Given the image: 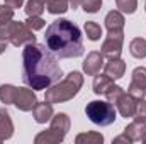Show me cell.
Segmentation results:
<instances>
[{"label":"cell","mask_w":146,"mask_h":144,"mask_svg":"<svg viewBox=\"0 0 146 144\" xmlns=\"http://www.w3.org/2000/svg\"><path fill=\"white\" fill-rule=\"evenodd\" d=\"M82 85H83L82 73L72 71L63 81H58L53 87L46 88L44 100L49 102V104H63V102H68V100H72L73 97L80 92Z\"/></svg>","instance_id":"3"},{"label":"cell","mask_w":146,"mask_h":144,"mask_svg":"<svg viewBox=\"0 0 146 144\" xmlns=\"http://www.w3.org/2000/svg\"><path fill=\"white\" fill-rule=\"evenodd\" d=\"M70 131V117L63 112L51 117V126L48 131L39 132L34 137L36 144H58L61 143Z\"/></svg>","instance_id":"4"},{"label":"cell","mask_w":146,"mask_h":144,"mask_svg":"<svg viewBox=\"0 0 146 144\" xmlns=\"http://www.w3.org/2000/svg\"><path fill=\"white\" fill-rule=\"evenodd\" d=\"M75 143L76 144H102L104 143V136L100 132H83V134H78L75 137Z\"/></svg>","instance_id":"19"},{"label":"cell","mask_w":146,"mask_h":144,"mask_svg":"<svg viewBox=\"0 0 146 144\" xmlns=\"http://www.w3.org/2000/svg\"><path fill=\"white\" fill-rule=\"evenodd\" d=\"M143 143H145V144H146V136H145V137H143Z\"/></svg>","instance_id":"35"},{"label":"cell","mask_w":146,"mask_h":144,"mask_svg":"<svg viewBox=\"0 0 146 144\" xmlns=\"http://www.w3.org/2000/svg\"><path fill=\"white\" fill-rule=\"evenodd\" d=\"M114 85V80L107 76V75H95V78H94V92L97 93V95H106V92L109 90L110 87Z\"/></svg>","instance_id":"16"},{"label":"cell","mask_w":146,"mask_h":144,"mask_svg":"<svg viewBox=\"0 0 146 144\" xmlns=\"http://www.w3.org/2000/svg\"><path fill=\"white\" fill-rule=\"evenodd\" d=\"M68 5H70L68 0H46V9H48V12H49V14H54V15L65 14V12L68 10Z\"/></svg>","instance_id":"20"},{"label":"cell","mask_w":146,"mask_h":144,"mask_svg":"<svg viewBox=\"0 0 146 144\" xmlns=\"http://www.w3.org/2000/svg\"><path fill=\"white\" fill-rule=\"evenodd\" d=\"M145 10H146V3H145Z\"/></svg>","instance_id":"36"},{"label":"cell","mask_w":146,"mask_h":144,"mask_svg":"<svg viewBox=\"0 0 146 144\" xmlns=\"http://www.w3.org/2000/svg\"><path fill=\"white\" fill-rule=\"evenodd\" d=\"M136 104H138V100L134 98V97H131L129 93H122L121 95V98L117 100V110H119V114L122 115V117H133L134 115V110H136Z\"/></svg>","instance_id":"10"},{"label":"cell","mask_w":146,"mask_h":144,"mask_svg":"<svg viewBox=\"0 0 146 144\" xmlns=\"http://www.w3.org/2000/svg\"><path fill=\"white\" fill-rule=\"evenodd\" d=\"M46 46L58 58H78L83 54V39L76 24L68 19H58L46 29Z\"/></svg>","instance_id":"2"},{"label":"cell","mask_w":146,"mask_h":144,"mask_svg":"<svg viewBox=\"0 0 146 144\" xmlns=\"http://www.w3.org/2000/svg\"><path fill=\"white\" fill-rule=\"evenodd\" d=\"M115 5L122 14H134L138 9V0H115Z\"/></svg>","instance_id":"23"},{"label":"cell","mask_w":146,"mask_h":144,"mask_svg":"<svg viewBox=\"0 0 146 144\" xmlns=\"http://www.w3.org/2000/svg\"><path fill=\"white\" fill-rule=\"evenodd\" d=\"M124 93V90L121 88V87H117V85H112L109 90L106 92V97H107V102H110L112 105H115L117 104V100L121 98V95Z\"/></svg>","instance_id":"25"},{"label":"cell","mask_w":146,"mask_h":144,"mask_svg":"<svg viewBox=\"0 0 146 144\" xmlns=\"http://www.w3.org/2000/svg\"><path fill=\"white\" fill-rule=\"evenodd\" d=\"M44 3L46 0H29L26 5V14L27 17H34V15H41L44 12Z\"/></svg>","instance_id":"22"},{"label":"cell","mask_w":146,"mask_h":144,"mask_svg":"<svg viewBox=\"0 0 146 144\" xmlns=\"http://www.w3.org/2000/svg\"><path fill=\"white\" fill-rule=\"evenodd\" d=\"M17 97V87L14 85H0V102L5 105H14Z\"/></svg>","instance_id":"17"},{"label":"cell","mask_w":146,"mask_h":144,"mask_svg":"<svg viewBox=\"0 0 146 144\" xmlns=\"http://www.w3.org/2000/svg\"><path fill=\"white\" fill-rule=\"evenodd\" d=\"M26 26H27L31 31H39V29H42V27L46 26V22H44L39 15H34V17H29V19L26 20Z\"/></svg>","instance_id":"28"},{"label":"cell","mask_w":146,"mask_h":144,"mask_svg":"<svg viewBox=\"0 0 146 144\" xmlns=\"http://www.w3.org/2000/svg\"><path fill=\"white\" fill-rule=\"evenodd\" d=\"M68 2H70V5H72L73 9L80 7V3H82V0H68Z\"/></svg>","instance_id":"34"},{"label":"cell","mask_w":146,"mask_h":144,"mask_svg":"<svg viewBox=\"0 0 146 144\" xmlns=\"http://www.w3.org/2000/svg\"><path fill=\"white\" fill-rule=\"evenodd\" d=\"M129 53L138 58V59H143L146 58V39L143 37H134L129 44Z\"/></svg>","instance_id":"18"},{"label":"cell","mask_w":146,"mask_h":144,"mask_svg":"<svg viewBox=\"0 0 146 144\" xmlns=\"http://www.w3.org/2000/svg\"><path fill=\"white\" fill-rule=\"evenodd\" d=\"M33 117H34V120L37 124H46L53 117V104H49L46 100L41 102V104L37 102L33 108Z\"/></svg>","instance_id":"13"},{"label":"cell","mask_w":146,"mask_h":144,"mask_svg":"<svg viewBox=\"0 0 146 144\" xmlns=\"http://www.w3.org/2000/svg\"><path fill=\"white\" fill-rule=\"evenodd\" d=\"M12 17H14V9L9 7V5H5V3L0 5V26L9 24L12 20Z\"/></svg>","instance_id":"27"},{"label":"cell","mask_w":146,"mask_h":144,"mask_svg":"<svg viewBox=\"0 0 146 144\" xmlns=\"http://www.w3.org/2000/svg\"><path fill=\"white\" fill-rule=\"evenodd\" d=\"M22 3H24V0H5V5L12 7L14 10H15V9H21V7H22Z\"/></svg>","instance_id":"31"},{"label":"cell","mask_w":146,"mask_h":144,"mask_svg":"<svg viewBox=\"0 0 146 144\" xmlns=\"http://www.w3.org/2000/svg\"><path fill=\"white\" fill-rule=\"evenodd\" d=\"M85 114L97 126H110L115 120V108L107 100H92L87 104Z\"/></svg>","instance_id":"6"},{"label":"cell","mask_w":146,"mask_h":144,"mask_svg":"<svg viewBox=\"0 0 146 144\" xmlns=\"http://www.w3.org/2000/svg\"><path fill=\"white\" fill-rule=\"evenodd\" d=\"M114 144H121V143H124V144H131L133 141L126 136V134H122V136H117V137H114V141H112Z\"/></svg>","instance_id":"32"},{"label":"cell","mask_w":146,"mask_h":144,"mask_svg":"<svg viewBox=\"0 0 146 144\" xmlns=\"http://www.w3.org/2000/svg\"><path fill=\"white\" fill-rule=\"evenodd\" d=\"M0 37L10 41L14 46H22V44H29V42H36L34 31H31L26 22H15L10 20L9 24L0 26Z\"/></svg>","instance_id":"5"},{"label":"cell","mask_w":146,"mask_h":144,"mask_svg":"<svg viewBox=\"0 0 146 144\" xmlns=\"http://www.w3.org/2000/svg\"><path fill=\"white\" fill-rule=\"evenodd\" d=\"M124 134L133 141H143V137L146 136V120H133L126 129H124Z\"/></svg>","instance_id":"12"},{"label":"cell","mask_w":146,"mask_h":144,"mask_svg":"<svg viewBox=\"0 0 146 144\" xmlns=\"http://www.w3.org/2000/svg\"><path fill=\"white\" fill-rule=\"evenodd\" d=\"M83 29H85V34H87V37H88L90 41H99V39L102 37V29H100V26H99L97 22H94V20H87Z\"/></svg>","instance_id":"21"},{"label":"cell","mask_w":146,"mask_h":144,"mask_svg":"<svg viewBox=\"0 0 146 144\" xmlns=\"http://www.w3.org/2000/svg\"><path fill=\"white\" fill-rule=\"evenodd\" d=\"M124 15L119 10H110L106 15V27L109 32H124Z\"/></svg>","instance_id":"14"},{"label":"cell","mask_w":146,"mask_h":144,"mask_svg":"<svg viewBox=\"0 0 146 144\" xmlns=\"http://www.w3.org/2000/svg\"><path fill=\"white\" fill-rule=\"evenodd\" d=\"M127 93H129L131 97H134L136 100H141V98H145L146 90L145 88H141V87H138V85H134V83H131L129 88H127Z\"/></svg>","instance_id":"30"},{"label":"cell","mask_w":146,"mask_h":144,"mask_svg":"<svg viewBox=\"0 0 146 144\" xmlns=\"http://www.w3.org/2000/svg\"><path fill=\"white\" fill-rule=\"evenodd\" d=\"M104 68V54L99 51H92L87 54L85 61H83V71L90 76H95L97 73Z\"/></svg>","instance_id":"9"},{"label":"cell","mask_w":146,"mask_h":144,"mask_svg":"<svg viewBox=\"0 0 146 144\" xmlns=\"http://www.w3.org/2000/svg\"><path fill=\"white\" fill-rule=\"evenodd\" d=\"M36 104H37L36 93L33 92L31 87H21V88H17V97H15L14 105L19 108V110H22V112H31Z\"/></svg>","instance_id":"8"},{"label":"cell","mask_w":146,"mask_h":144,"mask_svg":"<svg viewBox=\"0 0 146 144\" xmlns=\"http://www.w3.org/2000/svg\"><path fill=\"white\" fill-rule=\"evenodd\" d=\"M82 9L85 10V12H88V14H95V12H99L100 10V7H102V0H82Z\"/></svg>","instance_id":"26"},{"label":"cell","mask_w":146,"mask_h":144,"mask_svg":"<svg viewBox=\"0 0 146 144\" xmlns=\"http://www.w3.org/2000/svg\"><path fill=\"white\" fill-rule=\"evenodd\" d=\"M104 70H106V75L110 76L112 80H119V78L124 76L126 63L121 58H109V61L104 63Z\"/></svg>","instance_id":"11"},{"label":"cell","mask_w":146,"mask_h":144,"mask_svg":"<svg viewBox=\"0 0 146 144\" xmlns=\"http://www.w3.org/2000/svg\"><path fill=\"white\" fill-rule=\"evenodd\" d=\"M136 120H146V100L141 98L138 100L136 104V110H134V115H133Z\"/></svg>","instance_id":"29"},{"label":"cell","mask_w":146,"mask_h":144,"mask_svg":"<svg viewBox=\"0 0 146 144\" xmlns=\"http://www.w3.org/2000/svg\"><path fill=\"white\" fill-rule=\"evenodd\" d=\"M14 134V124L10 119V114L5 108H0V143L5 139H10Z\"/></svg>","instance_id":"15"},{"label":"cell","mask_w":146,"mask_h":144,"mask_svg":"<svg viewBox=\"0 0 146 144\" xmlns=\"http://www.w3.org/2000/svg\"><path fill=\"white\" fill-rule=\"evenodd\" d=\"M7 46H9V41H7V39H2V37H0V54H2V53H3V51L7 49Z\"/></svg>","instance_id":"33"},{"label":"cell","mask_w":146,"mask_h":144,"mask_svg":"<svg viewBox=\"0 0 146 144\" xmlns=\"http://www.w3.org/2000/svg\"><path fill=\"white\" fill-rule=\"evenodd\" d=\"M124 32H109L107 39L102 44V54L107 58H119L122 53Z\"/></svg>","instance_id":"7"},{"label":"cell","mask_w":146,"mask_h":144,"mask_svg":"<svg viewBox=\"0 0 146 144\" xmlns=\"http://www.w3.org/2000/svg\"><path fill=\"white\" fill-rule=\"evenodd\" d=\"M63 76L54 53L46 44L29 42L22 51V80L33 90H46Z\"/></svg>","instance_id":"1"},{"label":"cell","mask_w":146,"mask_h":144,"mask_svg":"<svg viewBox=\"0 0 146 144\" xmlns=\"http://www.w3.org/2000/svg\"><path fill=\"white\" fill-rule=\"evenodd\" d=\"M131 83H134V85H138V87H141V88L146 90V68L145 66L134 68V71H133V81Z\"/></svg>","instance_id":"24"}]
</instances>
